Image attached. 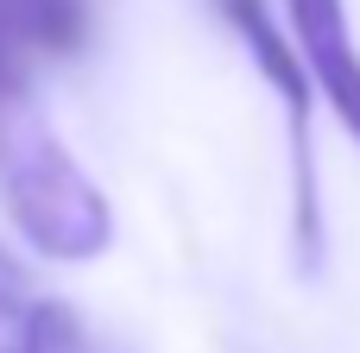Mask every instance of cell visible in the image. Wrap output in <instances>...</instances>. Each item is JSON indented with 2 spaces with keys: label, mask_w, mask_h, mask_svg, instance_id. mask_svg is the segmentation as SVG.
I'll list each match as a JSON object with an SVG mask.
<instances>
[{
  "label": "cell",
  "mask_w": 360,
  "mask_h": 353,
  "mask_svg": "<svg viewBox=\"0 0 360 353\" xmlns=\"http://www.w3.org/2000/svg\"><path fill=\"white\" fill-rule=\"evenodd\" d=\"M0 202L19 240L44 259L82 265L114 246V202L38 114L32 88L0 95Z\"/></svg>",
  "instance_id": "6da1fadb"
},
{
  "label": "cell",
  "mask_w": 360,
  "mask_h": 353,
  "mask_svg": "<svg viewBox=\"0 0 360 353\" xmlns=\"http://www.w3.org/2000/svg\"><path fill=\"white\" fill-rule=\"evenodd\" d=\"M32 316H38L32 272L0 246V353H25V341H32Z\"/></svg>",
  "instance_id": "5b68a950"
},
{
  "label": "cell",
  "mask_w": 360,
  "mask_h": 353,
  "mask_svg": "<svg viewBox=\"0 0 360 353\" xmlns=\"http://www.w3.org/2000/svg\"><path fill=\"white\" fill-rule=\"evenodd\" d=\"M25 353H101V347H95V335L82 328V316H76L70 303L38 297V316H32V341H25Z\"/></svg>",
  "instance_id": "8992f818"
},
{
  "label": "cell",
  "mask_w": 360,
  "mask_h": 353,
  "mask_svg": "<svg viewBox=\"0 0 360 353\" xmlns=\"http://www.w3.org/2000/svg\"><path fill=\"white\" fill-rule=\"evenodd\" d=\"M285 25L316 76V95L360 145V44L348 32V0H285Z\"/></svg>",
  "instance_id": "3957f363"
},
{
  "label": "cell",
  "mask_w": 360,
  "mask_h": 353,
  "mask_svg": "<svg viewBox=\"0 0 360 353\" xmlns=\"http://www.w3.org/2000/svg\"><path fill=\"white\" fill-rule=\"evenodd\" d=\"M221 19L240 32L253 69L272 82L278 107H285V133H291V240L304 272L323 265V196H316V139H310V107H316V76L291 38V25L272 19L266 0H215Z\"/></svg>",
  "instance_id": "7a4b0ae2"
},
{
  "label": "cell",
  "mask_w": 360,
  "mask_h": 353,
  "mask_svg": "<svg viewBox=\"0 0 360 353\" xmlns=\"http://www.w3.org/2000/svg\"><path fill=\"white\" fill-rule=\"evenodd\" d=\"M89 32V0H0V95L25 88L38 57H76Z\"/></svg>",
  "instance_id": "277c9868"
}]
</instances>
